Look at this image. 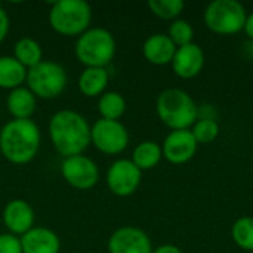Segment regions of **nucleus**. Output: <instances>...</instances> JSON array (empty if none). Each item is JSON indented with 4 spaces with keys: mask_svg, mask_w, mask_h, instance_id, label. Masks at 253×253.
I'll return each instance as SVG.
<instances>
[{
    "mask_svg": "<svg viewBox=\"0 0 253 253\" xmlns=\"http://www.w3.org/2000/svg\"><path fill=\"white\" fill-rule=\"evenodd\" d=\"M19 239L22 253H59L61 251L58 234L44 227H33Z\"/></svg>",
    "mask_w": 253,
    "mask_h": 253,
    "instance_id": "obj_15",
    "label": "nucleus"
},
{
    "mask_svg": "<svg viewBox=\"0 0 253 253\" xmlns=\"http://www.w3.org/2000/svg\"><path fill=\"white\" fill-rule=\"evenodd\" d=\"M98 111L101 119L119 120L126 111V99L120 92L105 90L98 99Z\"/></svg>",
    "mask_w": 253,
    "mask_h": 253,
    "instance_id": "obj_22",
    "label": "nucleus"
},
{
    "mask_svg": "<svg viewBox=\"0 0 253 253\" xmlns=\"http://www.w3.org/2000/svg\"><path fill=\"white\" fill-rule=\"evenodd\" d=\"M92 7L84 0H59L49 9V24L61 36L79 37L90 28Z\"/></svg>",
    "mask_w": 253,
    "mask_h": 253,
    "instance_id": "obj_5",
    "label": "nucleus"
},
{
    "mask_svg": "<svg viewBox=\"0 0 253 253\" xmlns=\"http://www.w3.org/2000/svg\"><path fill=\"white\" fill-rule=\"evenodd\" d=\"M27 79V68L19 64L13 56L3 55L0 56V87L13 90Z\"/></svg>",
    "mask_w": 253,
    "mask_h": 253,
    "instance_id": "obj_19",
    "label": "nucleus"
},
{
    "mask_svg": "<svg viewBox=\"0 0 253 253\" xmlns=\"http://www.w3.org/2000/svg\"><path fill=\"white\" fill-rule=\"evenodd\" d=\"M148 7H150L151 13L156 15L157 18L166 19V21H173L181 15L185 4L181 0H150Z\"/></svg>",
    "mask_w": 253,
    "mask_h": 253,
    "instance_id": "obj_24",
    "label": "nucleus"
},
{
    "mask_svg": "<svg viewBox=\"0 0 253 253\" xmlns=\"http://www.w3.org/2000/svg\"><path fill=\"white\" fill-rule=\"evenodd\" d=\"M151 253H182V251L175 245H162V246L153 248Z\"/></svg>",
    "mask_w": 253,
    "mask_h": 253,
    "instance_id": "obj_29",
    "label": "nucleus"
},
{
    "mask_svg": "<svg viewBox=\"0 0 253 253\" xmlns=\"http://www.w3.org/2000/svg\"><path fill=\"white\" fill-rule=\"evenodd\" d=\"M191 132L197 144H211L219 136V123L215 119H197Z\"/></svg>",
    "mask_w": 253,
    "mask_h": 253,
    "instance_id": "obj_26",
    "label": "nucleus"
},
{
    "mask_svg": "<svg viewBox=\"0 0 253 253\" xmlns=\"http://www.w3.org/2000/svg\"><path fill=\"white\" fill-rule=\"evenodd\" d=\"M251 253H253V252H251Z\"/></svg>",
    "mask_w": 253,
    "mask_h": 253,
    "instance_id": "obj_31",
    "label": "nucleus"
},
{
    "mask_svg": "<svg viewBox=\"0 0 253 253\" xmlns=\"http://www.w3.org/2000/svg\"><path fill=\"white\" fill-rule=\"evenodd\" d=\"M6 107L15 120H28L36 113L37 98L28 87L19 86L9 92L6 98Z\"/></svg>",
    "mask_w": 253,
    "mask_h": 253,
    "instance_id": "obj_17",
    "label": "nucleus"
},
{
    "mask_svg": "<svg viewBox=\"0 0 253 253\" xmlns=\"http://www.w3.org/2000/svg\"><path fill=\"white\" fill-rule=\"evenodd\" d=\"M243 30H245L246 36L253 42V12L248 13V18H246V22H245V28Z\"/></svg>",
    "mask_w": 253,
    "mask_h": 253,
    "instance_id": "obj_30",
    "label": "nucleus"
},
{
    "mask_svg": "<svg viewBox=\"0 0 253 253\" xmlns=\"http://www.w3.org/2000/svg\"><path fill=\"white\" fill-rule=\"evenodd\" d=\"M108 71L99 67H86L79 76L77 86L82 95L86 98L101 96L108 86Z\"/></svg>",
    "mask_w": 253,
    "mask_h": 253,
    "instance_id": "obj_18",
    "label": "nucleus"
},
{
    "mask_svg": "<svg viewBox=\"0 0 253 253\" xmlns=\"http://www.w3.org/2000/svg\"><path fill=\"white\" fill-rule=\"evenodd\" d=\"M110 253H151L153 243L148 234L132 225L117 228L107 243Z\"/></svg>",
    "mask_w": 253,
    "mask_h": 253,
    "instance_id": "obj_11",
    "label": "nucleus"
},
{
    "mask_svg": "<svg viewBox=\"0 0 253 253\" xmlns=\"http://www.w3.org/2000/svg\"><path fill=\"white\" fill-rule=\"evenodd\" d=\"M68 76L65 68L55 61H42L36 67L27 70V87L36 98H58L67 87Z\"/></svg>",
    "mask_w": 253,
    "mask_h": 253,
    "instance_id": "obj_7",
    "label": "nucleus"
},
{
    "mask_svg": "<svg viewBox=\"0 0 253 253\" xmlns=\"http://www.w3.org/2000/svg\"><path fill=\"white\" fill-rule=\"evenodd\" d=\"M9 28H10V18H9V13L6 12V9H4L3 6H0V43L7 37Z\"/></svg>",
    "mask_w": 253,
    "mask_h": 253,
    "instance_id": "obj_28",
    "label": "nucleus"
},
{
    "mask_svg": "<svg viewBox=\"0 0 253 253\" xmlns=\"http://www.w3.org/2000/svg\"><path fill=\"white\" fill-rule=\"evenodd\" d=\"M231 237L240 249L253 252V216L239 218L231 227Z\"/></svg>",
    "mask_w": 253,
    "mask_h": 253,
    "instance_id": "obj_23",
    "label": "nucleus"
},
{
    "mask_svg": "<svg viewBox=\"0 0 253 253\" xmlns=\"http://www.w3.org/2000/svg\"><path fill=\"white\" fill-rule=\"evenodd\" d=\"M0 253H22L21 239L10 233L0 234Z\"/></svg>",
    "mask_w": 253,
    "mask_h": 253,
    "instance_id": "obj_27",
    "label": "nucleus"
},
{
    "mask_svg": "<svg viewBox=\"0 0 253 253\" xmlns=\"http://www.w3.org/2000/svg\"><path fill=\"white\" fill-rule=\"evenodd\" d=\"M40 142V129L31 119H12L0 130V154L13 165L30 163L37 156Z\"/></svg>",
    "mask_w": 253,
    "mask_h": 253,
    "instance_id": "obj_2",
    "label": "nucleus"
},
{
    "mask_svg": "<svg viewBox=\"0 0 253 253\" xmlns=\"http://www.w3.org/2000/svg\"><path fill=\"white\" fill-rule=\"evenodd\" d=\"M172 70L181 79H194L205 67V52L200 44L190 43L176 49L172 59Z\"/></svg>",
    "mask_w": 253,
    "mask_h": 253,
    "instance_id": "obj_14",
    "label": "nucleus"
},
{
    "mask_svg": "<svg viewBox=\"0 0 253 253\" xmlns=\"http://www.w3.org/2000/svg\"><path fill=\"white\" fill-rule=\"evenodd\" d=\"M116 49L117 43L113 33L102 27H93L77 37L74 53L84 67L105 68L113 61Z\"/></svg>",
    "mask_w": 253,
    "mask_h": 253,
    "instance_id": "obj_4",
    "label": "nucleus"
},
{
    "mask_svg": "<svg viewBox=\"0 0 253 253\" xmlns=\"http://www.w3.org/2000/svg\"><path fill=\"white\" fill-rule=\"evenodd\" d=\"M168 36L175 43L176 47H181V46L193 43L194 28H193V25L187 19L176 18V19H173L170 22L169 30H168Z\"/></svg>",
    "mask_w": 253,
    "mask_h": 253,
    "instance_id": "obj_25",
    "label": "nucleus"
},
{
    "mask_svg": "<svg viewBox=\"0 0 253 253\" xmlns=\"http://www.w3.org/2000/svg\"><path fill=\"white\" fill-rule=\"evenodd\" d=\"M162 159H163L162 145H159L154 141H142L135 147L130 160L142 172V170L154 169Z\"/></svg>",
    "mask_w": 253,
    "mask_h": 253,
    "instance_id": "obj_20",
    "label": "nucleus"
},
{
    "mask_svg": "<svg viewBox=\"0 0 253 253\" xmlns=\"http://www.w3.org/2000/svg\"><path fill=\"white\" fill-rule=\"evenodd\" d=\"M49 138L64 157L80 156L90 145V125L74 110H59L49 120Z\"/></svg>",
    "mask_w": 253,
    "mask_h": 253,
    "instance_id": "obj_1",
    "label": "nucleus"
},
{
    "mask_svg": "<svg viewBox=\"0 0 253 253\" xmlns=\"http://www.w3.org/2000/svg\"><path fill=\"white\" fill-rule=\"evenodd\" d=\"M175 43L169 39L165 33H156L145 39L142 44V55L144 58L154 65H166L170 64L175 52H176Z\"/></svg>",
    "mask_w": 253,
    "mask_h": 253,
    "instance_id": "obj_16",
    "label": "nucleus"
},
{
    "mask_svg": "<svg viewBox=\"0 0 253 253\" xmlns=\"http://www.w3.org/2000/svg\"><path fill=\"white\" fill-rule=\"evenodd\" d=\"M156 111L162 123L172 130L190 129L199 119V107L193 96L178 87L165 89L156 101Z\"/></svg>",
    "mask_w": 253,
    "mask_h": 253,
    "instance_id": "obj_3",
    "label": "nucleus"
},
{
    "mask_svg": "<svg viewBox=\"0 0 253 253\" xmlns=\"http://www.w3.org/2000/svg\"><path fill=\"white\" fill-rule=\"evenodd\" d=\"M61 175L76 190H90L99 181L98 165L84 154L64 159L61 163Z\"/></svg>",
    "mask_w": 253,
    "mask_h": 253,
    "instance_id": "obj_9",
    "label": "nucleus"
},
{
    "mask_svg": "<svg viewBox=\"0 0 253 253\" xmlns=\"http://www.w3.org/2000/svg\"><path fill=\"white\" fill-rule=\"evenodd\" d=\"M246 7L239 0H213L203 12L206 27L219 36H233L245 28Z\"/></svg>",
    "mask_w": 253,
    "mask_h": 253,
    "instance_id": "obj_6",
    "label": "nucleus"
},
{
    "mask_svg": "<svg viewBox=\"0 0 253 253\" xmlns=\"http://www.w3.org/2000/svg\"><path fill=\"white\" fill-rule=\"evenodd\" d=\"M142 181V172L133 165L130 159H119L111 163L107 170V185L108 190L119 196H132Z\"/></svg>",
    "mask_w": 253,
    "mask_h": 253,
    "instance_id": "obj_10",
    "label": "nucleus"
},
{
    "mask_svg": "<svg viewBox=\"0 0 253 253\" xmlns=\"http://www.w3.org/2000/svg\"><path fill=\"white\" fill-rule=\"evenodd\" d=\"M199 144L191 129L170 130L162 144L163 157L172 165H184L197 153Z\"/></svg>",
    "mask_w": 253,
    "mask_h": 253,
    "instance_id": "obj_12",
    "label": "nucleus"
},
{
    "mask_svg": "<svg viewBox=\"0 0 253 253\" xmlns=\"http://www.w3.org/2000/svg\"><path fill=\"white\" fill-rule=\"evenodd\" d=\"M13 58L27 70H30L43 61V49L37 40L31 37H22L13 46Z\"/></svg>",
    "mask_w": 253,
    "mask_h": 253,
    "instance_id": "obj_21",
    "label": "nucleus"
},
{
    "mask_svg": "<svg viewBox=\"0 0 253 253\" xmlns=\"http://www.w3.org/2000/svg\"><path fill=\"white\" fill-rule=\"evenodd\" d=\"M1 218L7 231L18 237L24 236L34 227L36 213L28 202L22 199H13L6 203Z\"/></svg>",
    "mask_w": 253,
    "mask_h": 253,
    "instance_id": "obj_13",
    "label": "nucleus"
},
{
    "mask_svg": "<svg viewBox=\"0 0 253 253\" xmlns=\"http://www.w3.org/2000/svg\"><path fill=\"white\" fill-rule=\"evenodd\" d=\"M129 130L120 120L99 119L90 126V144L107 156H117L129 145Z\"/></svg>",
    "mask_w": 253,
    "mask_h": 253,
    "instance_id": "obj_8",
    "label": "nucleus"
}]
</instances>
